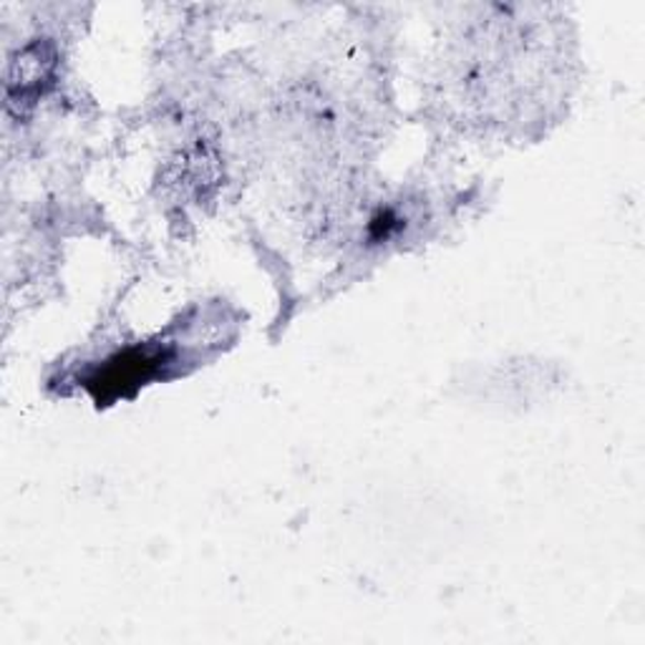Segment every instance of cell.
Listing matches in <instances>:
<instances>
[{
	"label": "cell",
	"mask_w": 645,
	"mask_h": 645,
	"mask_svg": "<svg viewBox=\"0 0 645 645\" xmlns=\"http://www.w3.org/2000/svg\"><path fill=\"white\" fill-rule=\"evenodd\" d=\"M171 353L167 348H129L119 356L106 361V366L96 376L89 378L91 394L96 402H108V398L124 396L126 388L142 386L144 381L159 374V368L169 366Z\"/></svg>",
	"instance_id": "6da1fadb"
},
{
	"label": "cell",
	"mask_w": 645,
	"mask_h": 645,
	"mask_svg": "<svg viewBox=\"0 0 645 645\" xmlns=\"http://www.w3.org/2000/svg\"><path fill=\"white\" fill-rule=\"evenodd\" d=\"M53 66L51 59H43L41 45H31L29 51H23L18 61H13L11 74H8V96L21 102L23 96H29L31 91L39 89V81L49 76Z\"/></svg>",
	"instance_id": "7a4b0ae2"
},
{
	"label": "cell",
	"mask_w": 645,
	"mask_h": 645,
	"mask_svg": "<svg viewBox=\"0 0 645 645\" xmlns=\"http://www.w3.org/2000/svg\"><path fill=\"white\" fill-rule=\"evenodd\" d=\"M398 227H402V220H398L394 210H381L378 215H374L368 230H371V238L374 240H386L391 232L398 230Z\"/></svg>",
	"instance_id": "3957f363"
}]
</instances>
